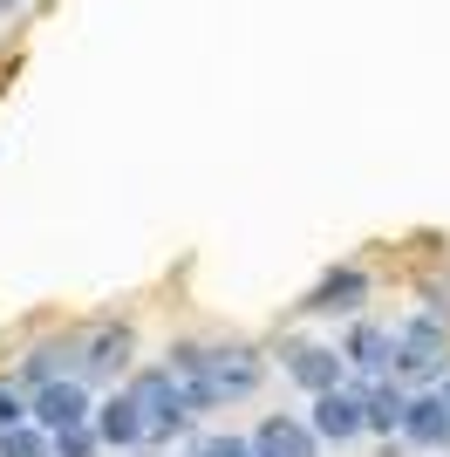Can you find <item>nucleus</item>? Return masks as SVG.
Returning <instances> with one entry per match:
<instances>
[{
	"instance_id": "f257e3e1",
	"label": "nucleus",
	"mask_w": 450,
	"mask_h": 457,
	"mask_svg": "<svg viewBox=\"0 0 450 457\" xmlns=\"http://www.w3.org/2000/svg\"><path fill=\"white\" fill-rule=\"evenodd\" d=\"M164 369L185 382L191 410H225V403H246L266 376V355H253L246 342H178L164 355Z\"/></svg>"
},
{
	"instance_id": "f03ea898",
	"label": "nucleus",
	"mask_w": 450,
	"mask_h": 457,
	"mask_svg": "<svg viewBox=\"0 0 450 457\" xmlns=\"http://www.w3.org/2000/svg\"><path fill=\"white\" fill-rule=\"evenodd\" d=\"M123 389H130V403L144 410V430H150V437H178V430H191V417H198V410H191V396H185V382L171 376L164 362L137 369Z\"/></svg>"
},
{
	"instance_id": "7ed1b4c3",
	"label": "nucleus",
	"mask_w": 450,
	"mask_h": 457,
	"mask_svg": "<svg viewBox=\"0 0 450 457\" xmlns=\"http://www.w3.org/2000/svg\"><path fill=\"white\" fill-rule=\"evenodd\" d=\"M89 417H96V396H89L82 376H55V382H41V389H28V423H41L48 437L55 430H82Z\"/></svg>"
},
{
	"instance_id": "20e7f679",
	"label": "nucleus",
	"mask_w": 450,
	"mask_h": 457,
	"mask_svg": "<svg viewBox=\"0 0 450 457\" xmlns=\"http://www.w3.org/2000/svg\"><path fill=\"white\" fill-rule=\"evenodd\" d=\"M444 348H450V335H444V321L437 314H416V321H403L396 328V376L403 382H423V376H444Z\"/></svg>"
},
{
	"instance_id": "39448f33",
	"label": "nucleus",
	"mask_w": 450,
	"mask_h": 457,
	"mask_svg": "<svg viewBox=\"0 0 450 457\" xmlns=\"http://www.w3.org/2000/svg\"><path fill=\"white\" fill-rule=\"evenodd\" d=\"M280 369H287L294 389H307V396H328V389L348 382V362H341L335 342H280Z\"/></svg>"
},
{
	"instance_id": "423d86ee",
	"label": "nucleus",
	"mask_w": 450,
	"mask_h": 457,
	"mask_svg": "<svg viewBox=\"0 0 450 457\" xmlns=\"http://www.w3.org/2000/svg\"><path fill=\"white\" fill-rule=\"evenodd\" d=\"M307 430H314L321 444H355L369 437V410H362V389H328V396H314V410H307Z\"/></svg>"
},
{
	"instance_id": "0eeeda50",
	"label": "nucleus",
	"mask_w": 450,
	"mask_h": 457,
	"mask_svg": "<svg viewBox=\"0 0 450 457\" xmlns=\"http://www.w3.org/2000/svg\"><path fill=\"white\" fill-rule=\"evenodd\" d=\"M328 444L307 430V417H294V410H266L260 423H253V457H321Z\"/></svg>"
},
{
	"instance_id": "6e6552de",
	"label": "nucleus",
	"mask_w": 450,
	"mask_h": 457,
	"mask_svg": "<svg viewBox=\"0 0 450 457\" xmlns=\"http://www.w3.org/2000/svg\"><path fill=\"white\" fill-rule=\"evenodd\" d=\"M89 430L103 437V451H137V444H150L144 430V410L130 403V389H110V396H96V417Z\"/></svg>"
},
{
	"instance_id": "1a4fd4ad",
	"label": "nucleus",
	"mask_w": 450,
	"mask_h": 457,
	"mask_svg": "<svg viewBox=\"0 0 450 457\" xmlns=\"http://www.w3.org/2000/svg\"><path fill=\"white\" fill-rule=\"evenodd\" d=\"M403 444H416V451H450V403L437 396V389H410V410H403V430H396Z\"/></svg>"
},
{
	"instance_id": "9d476101",
	"label": "nucleus",
	"mask_w": 450,
	"mask_h": 457,
	"mask_svg": "<svg viewBox=\"0 0 450 457\" xmlns=\"http://www.w3.org/2000/svg\"><path fill=\"white\" fill-rule=\"evenodd\" d=\"M130 369V328H96L82 335V355H75V376L82 382H110Z\"/></svg>"
},
{
	"instance_id": "9b49d317",
	"label": "nucleus",
	"mask_w": 450,
	"mask_h": 457,
	"mask_svg": "<svg viewBox=\"0 0 450 457\" xmlns=\"http://www.w3.org/2000/svg\"><path fill=\"white\" fill-rule=\"evenodd\" d=\"M375 287H369V273L362 267H335L328 280H314V294H307V314H362V301H369Z\"/></svg>"
},
{
	"instance_id": "f8f14e48",
	"label": "nucleus",
	"mask_w": 450,
	"mask_h": 457,
	"mask_svg": "<svg viewBox=\"0 0 450 457\" xmlns=\"http://www.w3.org/2000/svg\"><path fill=\"white\" fill-rule=\"evenodd\" d=\"M341 362L362 369V376H389V362H396V335H389L382 321H355V328H348V342H341Z\"/></svg>"
},
{
	"instance_id": "ddd939ff",
	"label": "nucleus",
	"mask_w": 450,
	"mask_h": 457,
	"mask_svg": "<svg viewBox=\"0 0 450 457\" xmlns=\"http://www.w3.org/2000/svg\"><path fill=\"white\" fill-rule=\"evenodd\" d=\"M362 410H369V430H375V437H389V430H403L410 389H403V382H382V376H375L369 389H362Z\"/></svg>"
},
{
	"instance_id": "4468645a",
	"label": "nucleus",
	"mask_w": 450,
	"mask_h": 457,
	"mask_svg": "<svg viewBox=\"0 0 450 457\" xmlns=\"http://www.w3.org/2000/svg\"><path fill=\"white\" fill-rule=\"evenodd\" d=\"M0 457H55V444L41 423H14V430H0Z\"/></svg>"
},
{
	"instance_id": "2eb2a0df",
	"label": "nucleus",
	"mask_w": 450,
	"mask_h": 457,
	"mask_svg": "<svg viewBox=\"0 0 450 457\" xmlns=\"http://www.w3.org/2000/svg\"><path fill=\"white\" fill-rule=\"evenodd\" d=\"M191 457H253V437H239V430H212V437H198Z\"/></svg>"
},
{
	"instance_id": "dca6fc26",
	"label": "nucleus",
	"mask_w": 450,
	"mask_h": 457,
	"mask_svg": "<svg viewBox=\"0 0 450 457\" xmlns=\"http://www.w3.org/2000/svg\"><path fill=\"white\" fill-rule=\"evenodd\" d=\"M48 444H55V457H96V451H103V437H96L89 423H82V430H55Z\"/></svg>"
},
{
	"instance_id": "f3484780",
	"label": "nucleus",
	"mask_w": 450,
	"mask_h": 457,
	"mask_svg": "<svg viewBox=\"0 0 450 457\" xmlns=\"http://www.w3.org/2000/svg\"><path fill=\"white\" fill-rule=\"evenodd\" d=\"M14 423H28V396L0 382V430H14Z\"/></svg>"
},
{
	"instance_id": "a211bd4d",
	"label": "nucleus",
	"mask_w": 450,
	"mask_h": 457,
	"mask_svg": "<svg viewBox=\"0 0 450 457\" xmlns=\"http://www.w3.org/2000/svg\"><path fill=\"white\" fill-rule=\"evenodd\" d=\"M437 396H444V403H450V369H444V376H437Z\"/></svg>"
},
{
	"instance_id": "6ab92c4d",
	"label": "nucleus",
	"mask_w": 450,
	"mask_h": 457,
	"mask_svg": "<svg viewBox=\"0 0 450 457\" xmlns=\"http://www.w3.org/2000/svg\"><path fill=\"white\" fill-rule=\"evenodd\" d=\"M0 7H21V0H0Z\"/></svg>"
},
{
	"instance_id": "aec40b11",
	"label": "nucleus",
	"mask_w": 450,
	"mask_h": 457,
	"mask_svg": "<svg viewBox=\"0 0 450 457\" xmlns=\"http://www.w3.org/2000/svg\"><path fill=\"white\" fill-rule=\"evenodd\" d=\"M444 457H450V451H444Z\"/></svg>"
}]
</instances>
